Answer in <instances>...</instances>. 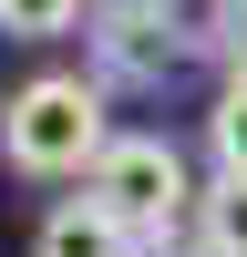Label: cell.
Returning a JSON list of instances; mask_svg holds the SVG:
<instances>
[{
	"mask_svg": "<svg viewBox=\"0 0 247 257\" xmlns=\"http://www.w3.org/2000/svg\"><path fill=\"white\" fill-rule=\"evenodd\" d=\"M103 82L93 72H31L0 93V165H11L21 185H82L103 165V144H113V123H103Z\"/></svg>",
	"mask_w": 247,
	"mask_h": 257,
	"instance_id": "obj_1",
	"label": "cell"
},
{
	"mask_svg": "<svg viewBox=\"0 0 247 257\" xmlns=\"http://www.w3.org/2000/svg\"><path fill=\"white\" fill-rule=\"evenodd\" d=\"M82 72L103 82V93H155V82H175L196 52H216V0H93V21H82Z\"/></svg>",
	"mask_w": 247,
	"mask_h": 257,
	"instance_id": "obj_2",
	"label": "cell"
},
{
	"mask_svg": "<svg viewBox=\"0 0 247 257\" xmlns=\"http://www.w3.org/2000/svg\"><path fill=\"white\" fill-rule=\"evenodd\" d=\"M82 196H93L144 257H185V237H196V196H206V185L185 175V155H175L165 134H113L103 165L82 175Z\"/></svg>",
	"mask_w": 247,
	"mask_h": 257,
	"instance_id": "obj_3",
	"label": "cell"
},
{
	"mask_svg": "<svg viewBox=\"0 0 247 257\" xmlns=\"http://www.w3.org/2000/svg\"><path fill=\"white\" fill-rule=\"evenodd\" d=\"M31 257H144V247H134V237H124V226H113V216H103V206H93V196H62V206H52V216H41V226H31Z\"/></svg>",
	"mask_w": 247,
	"mask_h": 257,
	"instance_id": "obj_4",
	"label": "cell"
},
{
	"mask_svg": "<svg viewBox=\"0 0 247 257\" xmlns=\"http://www.w3.org/2000/svg\"><path fill=\"white\" fill-rule=\"evenodd\" d=\"M196 257H247V175H216L196 196V237H185Z\"/></svg>",
	"mask_w": 247,
	"mask_h": 257,
	"instance_id": "obj_5",
	"label": "cell"
},
{
	"mask_svg": "<svg viewBox=\"0 0 247 257\" xmlns=\"http://www.w3.org/2000/svg\"><path fill=\"white\" fill-rule=\"evenodd\" d=\"M82 21H93V0H0V41H72Z\"/></svg>",
	"mask_w": 247,
	"mask_h": 257,
	"instance_id": "obj_6",
	"label": "cell"
},
{
	"mask_svg": "<svg viewBox=\"0 0 247 257\" xmlns=\"http://www.w3.org/2000/svg\"><path fill=\"white\" fill-rule=\"evenodd\" d=\"M206 155H216V175H247V82L206 103Z\"/></svg>",
	"mask_w": 247,
	"mask_h": 257,
	"instance_id": "obj_7",
	"label": "cell"
},
{
	"mask_svg": "<svg viewBox=\"0 0 247 257\" xmlns=\"http://www.w3.org/2000/svg\"><path fill=\"white\" fill-rule=\"evenodd\" d=\"M216 62L226 82H247V0H216Z\"/></svg>",
	"mask_w": 247,
	"mask_h": 257,
	"instance_id": "obj_8",
	"label": "cell"
}]
</instances>
